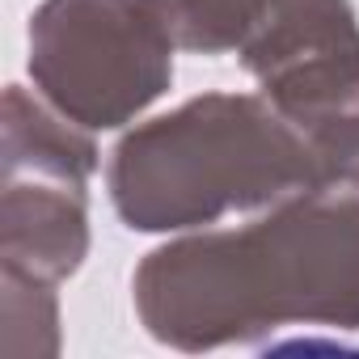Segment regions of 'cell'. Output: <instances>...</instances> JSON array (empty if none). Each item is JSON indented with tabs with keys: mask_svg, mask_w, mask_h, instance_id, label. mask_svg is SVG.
Returning <instances> with one entry per match:
<instances>
[{
	"mask_svg": "<svg viewBox=\"0 0 359 359\" xmlns=\"http://www.w3.org/2000/svg\"><path fill=\"white\" fill-rule=\"evenodd\" d=\"M5 287V330L0 351L9 359H51L60 355V296L51 279L0 266Z\"/></svg>",
	"mask_w": 359,
	"mask_h": 359,
	"instance_id": "6",
	"label": "cell"
},
{
	"mask_svg": "<svg viewBox=\"0 0 359 359\" xmlns=\"http://www.w3.org/2000/svg\"><path fill=\"white\" fill-rule=\"evenodd\" d=\"M131 233H195L233 212L334 191L313 144L262 93H203L131 127L106 165Z\"/></svg>",
	"mask_w": 359,
	"mask_h": 359,
	"instance_id": "2",
	"label": "cell"
},
{
	"mask_svg": "<svg viewBox=\"0 0 359 359\" xmlns=\"http://www.w3.org/2000/svg\"><path fill=\"white\" fill-rule=\"evenodd\" d=\"M26 43L34 89L89 131L135 123L173 85L177 39L161 0H43Z\"/></svg>",
	"mask_w": 359,
	"mask_h": 359,
	"instance_id": "3",
	"label": "cell"
},
{
	"mask_svg": "<svg viewBox=\"0 0 359 359\" xmlns=\"http://www.w3.org/2000/svg\"><path fill=\"white\" fill-rule=\"evenodd\" d=\"M140 325L173 351L262 342L287 325L359 330V195L304 191L245 229H195L131 275Z\"/></svg>",
	"mask_w": 359,
	"mask_h": 359,
	"instance_id": "1",
	"label": "cell"
},
{
	"mask_svg": "<svg viewBox=\"0 0 359 359\" xmlns=\"http://www.w3.org/2000/svg\"><path fill=\"white\" fill-rule=\"evenodd\" d=\"M89 177L5 165L0 266L64 283L89 254Z\"/></svg>",
	"mask_w": 359,
	"mask_h": 359,
	"instance_id": "4",
	"label": "cell"
},
{
	"mask_svg": "<svg viewBox=\"0 0 359 359\" xmlns=\"http://www.w3.org/2000/svg\"><path fill=\"white\" fill-rule=\"evenodd\" d=\"M169 30L182 51L195 55H229L258 26L292 9L296 0H161Z\"/></svg>",
	"mask_w": 359,
	"mask_h": 359,
	"instance_id": "5",
	"label": "cell"
}]
</instances>
